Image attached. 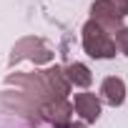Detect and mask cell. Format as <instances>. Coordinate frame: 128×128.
<instances>
[{"mask_svg":"<svg viewBox=\"0 0 128 128\" xmlns=\"http://www.w3.org/2000/svg\"><path fill=\"white\" fill-rule=\"evenodd\" d=\"M66 128H88V126H86V123H73V120H70Z\"/></svg>","mask_w":128,"mask_h":128,"instance_id":"obj_10","label":"cell"},{"mask_svg":"<svg viewBox=\"0 0 128 128\" xmlns=\"http://www.w3.org/2000/svg\"><path fill=\"white\" fill-rule=\"evenodd\" d=\"M43 80L48 86L50 98H68V93L73 88L68 83V78H66V68H63V66H53V68L43 70Z\"/></svg>","mask_w":128,"mask_h":128,"instance_id":"obj_5","label":"cell"},{"mask_svg":"<svg viewBox=\"0 0 128 128\" xmlns=\"http://www.w3.org/2000/svg\"><path fill=\"white\" fill-rule=\"evenodd\" d=\"M66 78L70 86L76 88H88L93 83V76H90V68L86 66V63H70V66H66Z\"/></svg>","mask_w":128,"mask_h":128,"instance_id":"obj_8","label":"cell"},{"mask_svg":"<svg viewBox=\"0 0 128 128\" xmlns=\"http://www.w3.org/2000/svg\"><path fill=\"white\" fill-rule=\"evenodd\" d=\"M80 38H83V50L96 58V60H108L116 55V43L110 38V33H106L100 25H96L93 20H88L80 28Z\"/></svg>","mask_w":128,"mask_h":128,"instance_id":"obj_2","label":"cell"},{"mask_svg":"<svg viewBox=\"0 0 128 128\" xmlns=\"http://www.w3.org/2000/svg\"><path fill=\"white\" fill-rule=\"evenodd\" d=\"M123 15H128V0H96L90 5V20L106 33L120 30Z\"/></svg>","mask_w":128,"mask_h":128,"instance_id":"obj_1","label":"cell"},{"mask_svg":"<svg viewBox=\"0 0 128 128\" xmlns=\"http://www.w3.org/2000/svg\"><path fill=\"white\" fill-rule=\"evenodd\" d=\"M100 98H103L108 106H113V108L123 106V100H126V83H123V78L108 76V78L100 83Z\"/></svg>","mask_w":128,"mask_h":128,"instance_id":"obj_7","label":"cell"},{"mask_svg":"<svg viewBox=\"0 0 128 128\" xmlns=\"http://www.w3.org/2000/svg\"><path fill=\"white\" fill-rule=\"evenodd\" d=\"M116 48L123 53V55H128V28H120V30H116Z\"/></svg>","mask_w":128,"mask_h":128,"instance_id":"obj_9","label":"cell"},{"mask_svg":"<svg viewBox=\"0 0 128 128\" xmlns=\"http://www.w3.org/2000/svg\"><path fill=\"white\" fill-rule=\"evenodd\" d=\"M73 110L83 118V123H96L100 118V98H96V93H76Z\"/></svg>","mask_w":128,"mask_h":128,"instance_id":"obj_6","label":"cell"},{"mask_svg":"<svg viewBox=\"0 0 128 128\" xmlns=\"http://www.w3.org/2000/svg\"><path fill=\"white\" fill-rule=\"evenodd\" d=\"M38 116H40V120H45L53 128H66L70 123L73 106L66 98H53V100H45L38 106Z\"/></svg>","mask_w":128,"mask_h":128,"instance_id":"obj_4","label":"cell"},{"mask_svg":"<svg viewBox=\"0 0 128 128\" xmlns=\"http://www.w3.org/2000/svg\"><path fill=\"white\" fill-rule=\"evenodd\" d=\"M53 50L40 40V38H23L15 43L13 53H10V66H15V63H20L23 58H30L35 66H40V63H50L53 60Z\"/></svg>","mask_w":128,"mask_h":128,"instance_id":"obj_3","label":"cell"}]
</instances>
